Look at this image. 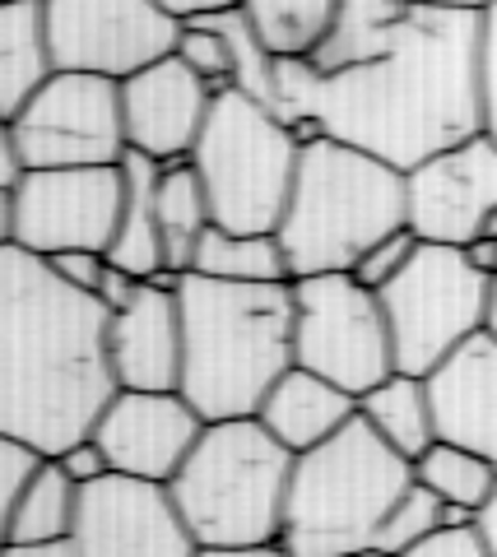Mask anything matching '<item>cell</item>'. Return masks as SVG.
<instances>
[{"instance_id":"cell-6","label":"cell","mask_w":497,"mask_h":557,"mask_svg":"<svg viewBox=\"0 0 497 557\" xmlns=\"http://www.w3.org/2000/svg\"><path fill=\"white\" fill-rule=\"evenodd\" d=\"M294 465L261 418H228L204 428L167 493L200 548H265L284 539Z\"/></svg>"},{"instance_id":"cell-20","label":"cell","mask_w":497,"mask_h":557,"mask_svg":"<svg viewBox=\"0 0 497 557\" xmlns=\"http://www.w3.org/2000/svg\"><path fill=\"white\" fill-rule=\"evenodd\" d=\"M57 75L42 0H0V112L14 121Z\"/></svg>"},{"instance_id":"cell-45","label":"cell","mask_w":497,"mask_h":557,"mask_svg":"<svg viewBox=\"0 0 497 557\" xmlns=\"http://www.w3.org/2000/svg\"><path fill=\"white\" fill-rule=\"evenodd\" d=\"M349 557H382V553H349Z\"/></svg>"},{"instance_id":"cell-31","label":"cell","mask_w":497,"mask_h":557,"mask_svg":"<svg viewBox=\"0 0 497 557\" xmlns=\"http://www.w3.org/2000/svg\"><path fill=\"white\" fill-rule=\"evenodd\" d=\"M442 520H447V507H442V502L427 493L423 483H414V487H409V493L400 497V507L390 511L382 539H376V553H382V557H405L409 548L419 544V539L433 534Z\"/></svg>"},{"instance_id":"cell-40","label":"cell","mask_w":497,"mask_h":557,"mask_svg":"<svg viewBox=\"0 0 497 557\" xmlns=\"http://www.w3.org/2000/svg\"><path fill=\"white\" fill-rule=\"evenodd\" d=\"M5 557H79V548L65 539V544H33V548H20V544H5Z\"/></svg>"},{"instance_id":"cell-32","label":"cell","mask_w":497,"mask_h":557,"mask_svg":"<svg viewBox=\"0 0 497 557\" xmlns=\"http://www.w3.org/2000/svg\"><path fill=\"white\" fill-rule=\"evenodd\" d=\"M419 247H423V242H419L414 228L390 233L386 242H376V247H372L363 260H358V265H353V278H358L363 288H372V293H386V288L409 270V260L419 256Z\"/></svg>"},{"instance_id":"cell-19","label":"cell","mask_w":497,"mask_h":557,"mask_svg":"<svg viewBox=\"0 0 497 557\" xmlns=\"http://www.w3.org/2000/svg\"><path fill=\"white\" fill-rule=\"evenodd\" d=\"M261 423L270 428L274 442H284L294 456L302 450H316L335 437V432H345L353 418H358V399L349 391H339L335 381H325L307 368H294L279 376V386L265 395L261 405Z\"/></svg>"},{"instance_id":"cell-34","label":"cell","mask_w":497,"mask_h":557,"mask_svg":"<svg viewBox=\"0 0 497 557\" xmlns=\"http://www.w3.org/2000/svg\"><path fill=\"white\" fill-rule=\"evenodd\" d=\"M405 557H493L488 534L479 520H442V525L419 539Z\"/></svg>"},{"instance_id":"cell-23","label":"cell","mask_w":497,"mask_h":557,"mask_svg":"<svg viewBox=\"0 0 497 557\" xmlns=\"http://www.w3.org/2000/svg\"><path fill=\"white\" fill-rule=\"evenodd\" d=\"M358 418L382 437L390 450H400L405 460H423L437 446V423H433V399H427L423 376H386L376 391L358 399Z\"/></svg>"},{"instance_id":"cell-3","label":"cell","mask_w":497,"mask_h":557,"mask_svg":"<svg viewBox=\"0 0 497 557\" xmlns=\"http://www.w3.org/2000/svg\"><path fill=\"white\" fill-rule=\"evenodd\" d=\"M177 307L186 339L182 395L204 423L256 418L279 376L298 368L294 284H219L182 274Z\"/></svg>"},{"instance_id":"cell-22","label":"cell","mask_w":497,"mask_h":557,"mask_svg":"<svg viewBox=\"0 0 497 557\" xmlns=\"http://www.w3.org/2000/svg\"><path fill=\"white\" fill-rule=\"evenodd\" d=\"M126 209H122V233H116L108 260L116 270H131L135 278H167L163 265V233H159V182L163 163L145 153H126Z\"/></svg>"},{"instance_id":"cell-28","label":"cell","mask_w":497,"mask_h":557,"mask_svg":"<svg viewBox=\"0 0 497 557\" xmlns=\"http://www.w3.org/2000/svg\"><path fill=\"white\" fill-rule=\"evenodd\" d=\"M419 483L433 493L442 507L451 511H470V516H484L488 502L497 497V465L474 456L465 446H447L437 442L427 456L414 465Z\"/></svg>"},{"instance_id":"cell-36","label":"cell","mask_w":497,"mask_h":557,"mask_svg":"<svg viewBox=\"0 0 497 557\" xmlns=\"http://www.w3.org/2000/svg\"><path fill=\"white\" fill-rule=\"evenodd\" d=\"M51 270H57L65 284H75L84 293H98L102 284V274H108V256H94V251H71V256H57V260H47Z\"/></svg>"},{"instance_id":"cell-18","label":"cell","mask_w":497,"mask_h":557,"mask_svg":"<svg viewBox=\"0 0 497 557\" xmlns=\"http://www.w3.org/2000/svg\"><path fill=\"white\" fill-rule=\"evenodd\" d=\"M423 381L433 399L437 442L465 446L497 465V339L474 335Z\"/></svg>"},{"instance_id":"cell-24","label":"cell","mask_w":497,"mask_h":557,"mask_svg":"<svg viewBox=\"0 0 497 557\" xmlns=\"http://www.w3.org/2000/svg\"><path fill=\"white\" fill-rule=\"evenodd\" d=\"M214 228V209H210V190H204L200 172L191 159L182 163H163V182H159V233H163V265L173 278L191 274L196 251L204 233Z\"/></svg>"},{"instance_id":"cell-42","label":"cell","mask_w":497,"mask_h":557,"mask_svg":"<svg viewBox=\"0 0 497 557\" xmlns=\"http://www.w3.org/2000/svg\"><path fill=\"white\" fill-rule=\"evenodd\" d=\"M200 557H288L284 544H265V548H200Z\"/></svg>"},{"instance_id":"cell-10","label":"cell","mask_w":497,"mask_h":557,"mask_svg":"<svg viewBox=\"0 0 497 557\" xmlns=\"http://www.w3.org/2000/svg\"><path fill=\"white\" fill-rule=\"evenodd\" d=\"M298 298V368L335 381L339 391L363 399L386 376H396L386 307L353 274L294 278Z\"/></svg>"},{"instance_id":"cell-38","label":"cell","mask_w":497,"mask_h":557,"mask_svg":"<svg viewBox=\"0 0 497 557\" xmlns=\"http://www.w3.org/2000/svg\"><path fill=\"white\" fill-rule=\"evenodd\" d=\"M163 14H173L177 24H200V20H219V14L243 10L247 0H153Z\"/></svg>"},{"instance_id":"cell-26","label":"cell","mask_w":497,"mask_h":557,"mask_svg":"<svg viewBox=\"0 0 497 557\" xmlns=\"http://www.w3.org/2000/svg\"><path fill=\"white\" fill-rule=\"evenodd\" d=\"M75 516H79V483L65 474L61 460H47L42 474L33 479L24 502L5 516V544H65L75 534Z\"/></svg>"},{"instance_id":"cell-5","label":"cell","mask_w":497,"mask_h":557,"mask_svg":"<svg viewBox=\"0 0 497 557\" xmlns=\"http://www.w3.org/2000/svg\"><path fill=\"white\" fill-rule=\"evenodd\" d=\"M414 483V460L390 450L363 418H353L325 446L298 456L279 544L288 557L376 553L390 511Z\"/></svg>"},{"instance_id":"cell-33","label":"cell","mask_w":497,"mask_h":557,"mask_svg":"<svg viewBox=\"0 0 497 557\" xmlns=\"http://www.w3.org/2000/svg\"><path fill=\"white\" fill-rule=\"evenodd\" d=\"M42 465H47L42 450H33L28 442L0 437V520H5V516L24 502V493L33 487V479L42 474Z\"/></svg>"},{"instance_id":"cell-41","label":"cell","mask_w":497,"mask_h":557,"mask_svg":"<svg viewBox=\"0 0 497 557\" xmlns=\"http://www.w3.org/2000/svg\"><path fill=\"white\" fill-rule=\"evenodd\" d=\"M423 10H451V14H484L493 0H414Z\"/></svg>"},{"instance_id":"cell-16","label":"cell","mask_w":497,"mask_h":557,"mask_svg":"<svg viewBox=\"0 0 497 557\" xmlns=\"http://www.w3.org/2000/svg\"><path fill=\"white\" fill-rule=\"evenodd\" d=\"M214 89L177 57L145 65L140 75L122 79V112H126V145L153 163L191 159L204 121L214 108Z\"/></svg>"},{"instance_id":"cell-37","label":"cell","mask_w":497,"mask_h":557,"mask_svg":"<svg viewBox=\"0 0 497 557\" xmlns=\"http://www.w3.org/2000/svg\"><path fill=\"white\" fill-rule=\"evenodd\" d=\"M61 460V469L71 474L79 487H89V483H98V479H108L112 474V465H108V456H102V446L89 437V442H79V446H71L65 456H57Z\"/></svg>"},{"instance_id":"cell-27","label":"cell","mask_w":497,"mask_h":557,"mask_svg":"<svg viewBox=\"0 0 497 557\" xmlns=\"http://www.w3.org/2000/svg\"><path fill=\"white\" fill-rule=\"evenodd\" d=\"M243 14L279 61H312L331 38L339 0H247Z\"/></svg>"},{"instance_id":"cell-13","label":"cell","mask_w":497,"mask_h":557,"mask_svg":"<svg viewBox=\"0 0 497 557\" xmlns=\"http://www.w3.org/2000/svg\"><path fill=\"white\" fill-rule=\"evenodd\" d=\"M71 544L79 557H200L167 483L108 474L79 487Z\"/></svg>"},{"instance_id":"cell-14","label":"cell","mask_w":497,"mask_h":557,"mask_svg":"<svg viewBox=\"0 0 497 557\" xmlns=\"http://www.w3.org/2000/svg\"><path fill=\"white\" fill-rule=\"evenodd\" d=\"M409 228L433 247H474L497 214V139L474 135L405 172Z\"/></svg>"},{"instance_id":"cell-29","label":"cell","mask_w":497,"mask_h":557,"mask_svg":"<svg viewBox=\"0 0 497 557\" xmlns=\"http://www.w3.org/2000/svg\"><path fill=\"white\" fill-rule=\"evenodd\" d=\"M219 28H224V38L233 47V89H243L247 98H256L261 108L274 112V89H279V57L256 38V28L247 24L243 10L233 14H219L214 20Z\"/></svg>"},{"instance_id":"cell-21","label":"cell","mask_w":497,"mask_h":557,"mask_svg":"<svg viewBox=\"0 0 497 557\" xmlns=\"http://www.w3.org/2000/svg\"><path fill=\"white\" fill-rule=\"evenodd\" d=\"M409 20H414V0H339L335 28L321 42L312 65L321 75H339V70L382 61L400 47Z\"/></svg>"},{"instance_id":"cell-9","label":"cell","mask_w":497,"mask_h":557,"mask_svg":"<svg viewBox=\"0 0 497 557\" xmlns=\"http://www.w3.org/2000/svg\"><path fill=\"white\" fill-rule=\"evenodd\" d=\"M126 172L122 168H33L14 190H0L5 247L42 260L94 251L108 256L122 233Z\"/></svg>"},{"instance_id":"cell-2","label":"cell","mask_w":497,"mask_h":557,"mask_svg":"<svg viewBox=\"0 0 497 557\" xmlns=\"http://www.w3.org/2000/svg\"><path fill=\"white\" fill-rule=\"evenodd\" d=\"M122 395L112 368V307L42 256L0 251V437L47 460L89 442Z\"/></svg>"},{"instance_id":"cell-39","label":"cell","mask_w":497,"mask_h":557,"mask_svg":"<svg viewBox=\"0 0 497 557\" xmlns=\"http://www.w3.org/2000/svg\"><path fill=\"white\" fill-rule=\"evenodd\" d=\"M140 288H145V278H135L131 270H116L108 260V274H102V284H98V298L108 302L112 311H122V307H131L135 298H140Z\"/></svg>"},{"instance_id":"cell-17","label":"cell","mask_w":497,"mask_h":557,"mask_svg":"<svg viewBox=\"0 0 497 557\" xmlns=\"http://www.w3.org/2000/svg\"><path fill=\"white\" fill-rule=\"evenodd\" d=\"M112 368L122 391H182L186 339L177 278H149L131 307L112 311Z\"/></svg>"},{"instance_id":"cell-11","label":"cell","mask_w":497,"mask_h":557,"mask_svg":"<svg viewBox=\"0 0 497 557\" xmlns=\"http://www.w3.org/2000/svg\"><path fill=\"white\" fill-rule=\"evenodd\" d=\"M10 145L33 168H122L126 163V112L122 79L57 70L28 108L5 121Z\"/></svg>"},{"instance_id":"cell-43","label":"cell","mask_w":497,"mask_h":557,"mask_svg":"<svg viewBox=\"0 0 497 557\" xmlns=\"http://www.w3.org/2000/svg\"><path fill=\"white\" fill-rule=\"evenodd\" d=\"M479 525H484V534H488V548H493V557H497V497L488 502V511L479 516Z\"/></svg>"},{"instance_id":"cell-12","label":"cell","mask_w":497,"mask_h":557,"mask_svg":"<svg viewBox=\"0 0 497 557\" xmlns=\"http://www.w3.org/2000/svg\"><path fill=\"white\" fill-rule=\"evenodd\" d=\"M57 70L131 79L177 51L182 24L153 0H42Z\"/></svg>"},{"instance_id":"cell-25","label":"cell","mask_w":497,"mask_h":557,"mask_svg":"<svg viewBox=\"0 0 497 557\" xmlns=\"http://www.w3.org/2000/svg\"><path fill=\"white\" fill-rule=\"evenodd\" d=\"M191 274L219 278V284H294L279 233H228L210 228L196 251Z\"/></svg>"},{"instance_id":"cell-8","label":"cell","mask_w":497,"mask_h":557,"mask_svg":"<svg viewBox=\"0 0 497 557\" xmlns=\"http://www.w3.org/2000/svg\"><path fill=\"white\" fill-rule=\"evenodd\" d=\"M386 307L390 344H396V372L427 376L442 368L460 344L484 335L493 278L470 260L465 247H433L423 242L409 270L376 293Z\"/></svg>"},{"instance_id":"cell-15","label":"cell","mask_w":497,"mask_h":557,"mask_svg":"<svg viewBox=\"0 0 497 557\" xmlns=\"http://www.w3.org/2000/svg\"><path fill=\"white\" fill-rule=\"evenodd\" d=\"M204 428L210 423L182 391H122L98 418L94 442L102 446L112 474L173 483Z\"/></svg>"},{"instance_id":"cell-7","label":"cell","mask_w":497,"mask_h":557,"mask_svg":"<svg viewBox=\"0 0 497 557\" xmlns=\"http://www.w3.org/2000/svg\"><path fill=\"white\" fill-rule=\"evenodd\" d=\"M204 190H210L214 228L228 233H279L298 186L302 145L270 108L243 89L214 98L204 135L191 153Z\"/></svg>"},{"instance_id":"cell-4","label":"cell","mask_w":497,"mask_h":557,"mask_svg":"<svg viewBox=\"0 0 497 557\" xmlns=\"http://www.w3.org/2000/svg\"><path fill=\"white\" fill-rule=\"evenodd\" d=\"M400 228H409V182L400 168L331 135L302 145L298 186L279 228L294 278L353 274L376 242Z\"/></svg>"},{"instance_id":"cell-35","label":"cell","mask_w":497,"mask_h":557,"mask_svg":"<svg viewBox=\"0 0 497 557\" xmlns=\"http://www.w3.org/2000/svg\"><path fill=\"white\" fill-rule=\"evenodd\" d=\"M479 89H484V135L497 139V0L484 10V38H479Z\"/></svg>"},{"instance_id":"cell-30","label":"cell","mask_w":497,"mask_h":557,"mask_svg":"<svg viewBox=\"0 0 497 557\" xmlns=\"http://www.w3.org/2000/svg\"><path fill=\"white\" fill-rule=\"evenodd\" d=\"M173 57L196 70V75L210 84L214 94L233 89V47L224 38V28H219L214 20H200V24H182V38H177V51Z\"/></svg>"},{"instance_id":"cell-1","label":"cell","mask_w":497,"mask_h":557,"mask_svg":"<svg viewBox=\"0 0 497 557\" xmlns=\"http://www.w3.org/2000/svg\"><path fill=\"white\" fill-rule=\"evenodd\" d=\"M479 38L484 14L414 5L400 47L372 65L321 75L312 61H279L274 116L288 126L312 116L339 145L414 172L442 149L484 135Z\"/></svg>"},{"instance_id":"cell-44","label":"cell","mask_w":497,"mask_h":557,"mask_svg":"<svg viewBox=\"0 0 497 557\" xmlns=\"http://www.w3.org/2000/svg\"><path fill=\"white\" fill-rule=\"evenodd\" d=\"M484 335L497 339V278H493V298H488V321H484Z\"/></svg>"}]
</instances>
